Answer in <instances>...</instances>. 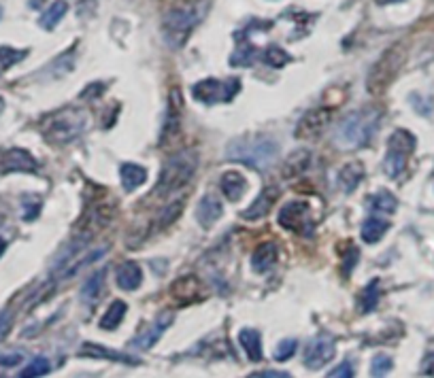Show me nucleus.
Segmentation results:
<instances>
[{
    "mask_svg": "<svg viewBox=\"0 0 434 378\" xmlns=\"http://www.w3.org/2000/svg\"><path fill=\"white\" fill-rule=\"evenodd\" d=\"M115 279H117L119 289H124V291H135V289H139L141 283H143V270H141V266L135 264V261H126V264H122V266L117 268Z\"/></svg>",
    "mask_w": 434,
    "mask_h": 378,
    "instance_id": "15",
    "label": "nucleus"
},
{
    "mask_svg": "<svg viewBox=\"0 0 434 378\" xmlns=\"http://www.w3.org/2000/svg\"><path fill=\"white\" fill-rule=\"evenodd\" d=\"M277 198H279V189L277 187H269V189H264L253 202H251V206L249 209H245L243 213H241V217L243 219H247V221H256V219H262L264 215H269V211L273 209V204L277 202Z\"/></svg>",
    "mask_w": 434,
    "mask_h": 378,
    "instance_id": "13",
    "label": "nucleus"
},
{
    "mask_svg": "<svg viewBox=\"0 0 434 378\" xmlns=\"http://www.w3.org/2000/svg\"><path fill=\"white\" fill-rule=\"evenodd\" d=\"M332 113L328 109H313L309 113H305V117L298 121V130L296 136L298 139H311V136L322 134V130L330 123Z\"/></svg>",
    "mask_w": 434,
    "mask_h": 378,
    "instance_id": "11",
    "label": "nucleus"
},
{
    "mask_svg": "<svg viewBox=\"0 0 434 378\" xmlns=\"http://www.w3.org/2000/svg\"><path fill=\"white\" fill-rule=\"evenodd\" d=\"M396 206H398V202H396V198H394L390 191H379V194H375V196L371 198V209L377 211V213H387V215H392V213L396 211Z\"/></svg>",
    "mask_w": 434,
    "mask_h": 378,
    "instance_id": "30",
    "label": "nucleus"
},
{
    "mask_svg": "<svg viewBox=\"0 0 434 378\" xmlns=\"http://www.w3.org/2000/svg\"><path fill=\"white\" fill-rule=\"evenodd\" d=\"M358 257H360V251L356 247H347V251L343 253V274L345 277L351 272V268H356Z\"/></svg>",
    "mask_w": 434,
    "mask_h": 378,
    "instance_id": "37",
    "label": "nucleus"
},
{
    "mask_svg": "<svg viewBox=\"0 0 434 378\" xmlns=\"http://www.w3.org/2000/svg\"><path fill=\"white\" fill-rule=\"evenodd\" d=\"M119 177H122V185L126 191H135L147 181V170L139 164H122Z\"/></svg>",
    "mask_w": 434,
    "mask_h": 378,
    "instance_id": "20",
    "label": "nucleus"
},
{
    "mask_svg": "<svg viewBox=\"0 0 434 378\" xmlns=\"http://www.w3.org/2000/svg\"><path fill=\"white\" fill-rule=\"evenodd\" d=\"M364 179V166L360 162H349L341 168V173H339V183L343 187L345 194H351L360 181Z\"/></svg>",
    "mask_w": 434,
    "mask_h": 378,
    "instance_id": "21",
    "label": "nucleus"
},
{
    "mask_svg": "<svg viewBox=\"0 0 434 378\" xmlns=\"http://www.w3.org/2000/svg\"><path fill=\"white\" fill-rule=\"evenodd\" d=\"M309 162H311V155L309 151H296L287 157L285 166H283V177H298L303 175L305 170L309 168Z\"/></svg>",
    "mask_w": 434,
    "mask_h": 378,
    "instance_id": "26",
    "label": "nucleus"
},
{
    "mask_svg": "<svg viewBox=\"0 0 434 378\" xmlns=\"http://www.w3.org/2000/svg\"><path fill=\"white\" fill-rule=\"evenodd\" d=\"M49 370H51V366H49V361L45 359V357H37V359H32L22 372H19V376L22 378H35V376H45V374H49Z\"/></svg>",
    "mask_w": 434,
    "mask_h": 378,
    "instance_id": "31",
    "label": "nucleus"
},
{
    "mask_svg": "<svg viewBox=\"0 0 434 378\" xmlns=\"http://www.w3.org/2000/svg\"><path fill=\"white\" fill-rule=\"evenodd\" d=\"M83 128H85V115L81 111H62L47 119L43 134L51 145H64L77 139L83 132Z\"/></svg>",
    "mask_w": 434,
    "mask_h": 378,
    "instance_id": "4",
    "label": "nucleus"
},
{
    "mask_svg": "<svg viewBox=\"0 0 434 378\" xmlns=\"http://www.w3.org/2000/svg\"><path fill=\"white\" fill-rule=\"evenodd\" d=\"M381 113L377 109H360L347 115L335 130V143L341 149H360L366 147L379 128Z\"/></svg>",
    "mask_w": 434,
    "mask_h": 378,
    "instance_id": "2",
    "label": "nucleus"
},
{
    "mask_svg": "<svg viewBox=\"0 0 434 378\" xmlns=\"http://www.w3.org/2000/svg\"><path fill=\"white\" fill-rule=\"evenodd\" d=\"M396 3H403V0H377V5H396Z\"/></svg>",
    "mask_w": 434,
    "mask_h": 378,
    "instance_id": "42",
    "label": "nucleus"
},
{
    "mask_svg": "<svg viewBox=\"0 0 434 378\" xmlns=\"http://www.w3.org/2000/svg\"><path fill=\"white\" fill-rule=\"evenodd\" d=\"M24 355L22 353H7L0 355V368H15L17 363H22Z\"/></svg>",
    "mask_w": 434,
    "mask_h": 378,
    "instance_id": "39",
    "label": "nucleus"
},
{
    "mask_svg": "<svg viewBox=\"0 0 434 378\" xmlns=\"http://www.w3.org/2000/svg\"><path fill=\"white\" fill-rule=\"evenodd\" d=\"M26 49H13L9 45L5 47H0V62H3V66H13L17 62H22L26 58Z\"/></svg>",
    "mask_w": 434,
    "mask_h": 378,
    "instance_id": "34",
    "label": "nucleus"
},
{
    "mask_svg": "<svg viewBox=\"0 0 434 378\" xmlns=\"http://www.w3.org/2000/svg\"><path fill=\"white\" fill-rule=\"evenodd\" d=\"M126 311H128L126 302L115 300V302L107 308V313L103 315V319H100V327H103V329H115V327H119V323H122L124 317H126Z\"/></svg>",
    "mask_w": 434,
    "mask_h": 378,
    "instance_id": "25",
    "label": "nucleus"
},
{
    "mask_svg": "<svg viewBox=\"0 0 434 378\" xmlns=\"http://www.w3.org/2000/svg\"><path fill=\"white\" fill-rule=\"evenodd\" d=\"M224 213V206L217 198L213 196H205L203 200L198 202V209H196V215H198V221L200 225L205 227H211Z\"/></svg>",
    "mask_w": 434,
    "mask_h": 378,
    "instance_id": "18",
    "label": "nucleus"
},
{
    "mask_svg": "<svg viewBox=\"0 0 434 378\" xmlns=\"http://www.w3.org/2000/svg\"><path fill=\"white\" fill-rule=\"evenodd\" d=\"M415 149V136L407 130H396L387 141V153L383 160V170L390 179H398L407 168V160Z\"/></svg>",
    "mask_w": 434,
    "mask_h": 378,
    "instance_id": "5",
    "label": "nucleus"
},
{
    "mask_svg": "<svg viewBox=\"0 0 434 378\" xmlns=\"http://www.w3.org/2000/svg\"><path fill=\"white\" fill-rule=\"evenodd\" d=\"M11 321H13V317H11V313H9V311H0V340H3V338L9 334V329H11Z\"/></svg>",
    "mask_w": 434,
    "mask_h": 378,
    "instance_id": "40",
    "label": "nucleus"
},
{
    "mask_svg": "<svg viewBox=\"0 0 434 378\" xmlns=\"http://www.w3.org/2000/svg\"><path fill=\"white\" fill-rule=\"evenodd\" d=\"M219 189L222 194L232 200V202H237L243 198V194L247 191V181L241 173H235V170H230V173H224L222 179H219Z\"/></svg>",
    "mask_w": 434,
    "mask_h": 378,
    "instance_id": "16",
    "label": "nucleus"
},
{
    "mask_svg": "<svg viewBox=\"0 0 434 378\" xmlns=\"http://www.w3.org/2000/svg\"><path fill=\"white\" fill-rule=\"evenodd\" d=\"M241 89V79H203L192 87V94L196 100L205 102V105H215V102H230Z\"/></svg>",
    "mask_w": 434,
    "mask_h": 378,
    "instance_id": "7",
    "label": "nucleus"
},
{
    "mask_svg": "<svg viewBox=\"0 0 434 378\" xmlns=\"http://www.w3.org/2000/svg\"><path fill=\"white\" fill-rule=\"evenodd\" d=\"M0 17H3V9H0Z\"/></svg>",
    "mask_w": 434,
    "mask_h": 378,
    "instance_id": "44",
    "label": "nucleus"
},
{
    "mask_svg": "<svg viewBox=\"0 0 434 378\" xmlns=\"http://www.w3.org/2000/svg\"><path fill=\"white\" fill-rule=\"evenodd\" d=\"M258 49L249 43H241L239 49L230 55V66H251L258 60Z\"/></svg>",
    "mask_w": 434,
    "mask_h": 378,
    "instance_id": "29",
    "label": "nucleus"
},
{
    "mask_svg": "<svg viewBox=\"0 0 434 378\" xmlns=\"http://www.w3.org/2000/svg\"><path fill=\"white\" fill-rule=\"evenodd\" d=\"M81 355L83 357H100V359H109V361H119V363H128V366H139L141 363V359H137V357L107 349L103 345H94V342H85V345L81 347Z\"/></svg>",
    "mask_w": 434,
    "mask_h": 378,
    "instance_id": "14",
    "label": "nucleus"
},
{
    "mask_svg": "<svg viewBox=\"0 0 434 378\" xmlns=\"http://www.w3.org/2000/svg\"><path fill=\"white\" fill-rule=\"evenodd\" d=\"M171 295L179 302H196L200 298V281L194 277V274L177 279L171 287Z\"/></svg>",
    "mask_w": 434,
    "mask_h": 378,
    "instance_id": "19",
    "label": "nucleus"
},
{
    "mask_svg": "<svg viewBox=\"0 0 434 378\" xmlns=\"http://www.w3.org/2000/svg\"><path fill=\"white\" fill-rule=\"evenodd\" d=\"M196 166H198V155L190 149H183L171 155L160 173L156 196H171L179 187H183L196 173Z\"/></svg>",
    "mask_w": 434,
    "mask_h": 378,
    "instance_id": "3",
    "label": "nucleus"
},
{
    "mask_svg": "<svg viewBox=\"0 0 434 378\" xmlns=\"http://www.w3.org/2000/svg\"><path fill=\"white\" fill-rule=\"evenodd\" d=\"M196 24V13L190 9H175L164 17V39L173 49L181 47Z\"/></svg>",
    "mask_w": 434,
    "mask_h": 378,
    "instance_id": "8",
    "label": "nucleus"
},
{
    "mask_svg": "<svg viewBox=\"0 0 434 378\" xmlns=\"http://www.w3.org/2000/svg\"><path fill=\"white\" fill-rule=\"evenodd\" d=\"M279 155V145L273 136L269 134H245L235 139L228 149H226V157L235 160L239 164L251 166L256 170H264L277 162Z\"/></svg>",
    "mask_w": 434,
    "mask_h": 378,
    "instance_id": "1",
    "label": "nucleus"
},
{
    "mask_svg": "<svg viewBox=\"0 0 434 378\" xmlns=\"http://www.w3.org/2000/svg\"><path fill=\"white\" fill-rule=\"evenodd\" d=\"M239 342H241V347L245 349L247 357L251 361H260L262 359V336L256 329H241Z\"/></svg>",
    "mask_w": 434,
    "mask_h": 378,
    "instance_id": "24",
    "label": "nucleus"
},
{
    "mask_svg": "<svg viewBox=\"0 0 434 378\" xmlns=\"http://www.w3.org/2000/svg\"><path fill=\"white\" fill-rule=\"evenodd\" d=\"M66 11H69V5H66L64 0H56V3L39 17V26L45 30H53L58 26V22L66 15Z\"/></svg>",
    "mask_w": 434,
    "mask_h": 378,
    "instance_id": "28",
    "label": "nucleus"
},
{
    "mask_svg": "<svg viewBox=\"0 0 434 378\" xmlns=\"http://www.w3.org/2000/svg\"><path fill=\"white\" fill-rule=\"evenodd\" d=\"M353 368H351V363L349 361H343L341 366H337V370H332L328 376L330 378H353Z\"/></svg>",
    "mask_w": 434,
    "mask_h": 378,
    "instance_id": "38",
    "label": "nucleus"
},
{
    "mask_svg": "<svg viewBox=\"0 0 434 378\" xmlns=\"http://www.w3.org/2000/svg\"><path fill=\"white\" fill-rule=\"evenodd\" d=\"M251 376H258V378H287L290 374H287V372H275V370H266V372H253Z\"/></svg>",
    "mask_w": 434,
    "mask_h": 378,
    "instance_id": "41",
    "label": "nucleus"
},
{
    "mask_svg": "<svg viewBox=\"0 0 434 378\" xmlns=\"http://www.w3.org/2000/svg\"><path fill=\"white\" fill-rule=\"evenodd\" d=\"M392 359L387 357V355H375V359H373V366H371V374L373 376H383V374H387L390 370H392Z\"/></svg>",
    "mask_w": 434,
    "mask_h": 378,
    "instance_id": "36",
    "label": "nucleus"
},
{
    "mask_svg": "<svg viewBox=\"0 0 434 378\" xmlns=\"http://www.w3.org/2000/svg\"><path fill=\"white\" fill-rule=\"evenodd\" d=\"M390 230V223L385 219H379V217H369L364 223H362V230H360V236L364 243L369 245H375L379 240L385 236V232Z\"/></svg>",
    "mask_w": 434,
    "mask_h": 378,
    "instance_id": "22",
    "label": "nucleus"
},
{
    "mask_svg": "<svg viewBox=\"0 0 434 378\" xmlns=\"http://www.w3.org/2000/svg\"><path fill=\"white\" fill-rule=\"evenodd\" d=\"M277 221L287 232H294V234H300V236H303V234L305 236H313V232H315V219L311 215L309 204L303 202V200L287 202L283 209L279 211Z\"/></svg>",
    "mask_w": 434,
    "mask_h": 378,
    "instance_id": "6",
    "label": "nucleus"
},
{
    "mask_svg": "<svg viewBox=\"0 0 434 378\" xmlns=\"http://www.w3.org/2000/svg\"><path fill=\"white\" fill-rule=\"evenodd\" d=\"M105 274L107 270L100 268L96 272H92L90 277L85 279V283L81 285V300L87 302V304H94L100 295V291H103V285H105Z\"/></svg>",
    "mask_w": 434,
    "mask_h": 378,
    "instance_id": "23",
    "label": "nucleus"
},
{
    "mask_svg": "<svg viewBox=\"0 0 434 378\" xmlns=\"http://www.w3.org/2000/svg\"><path fill=\"white\" fill-rule=\"evenodd\" d=\"M37 170H39L37 160L32 157L26 149L13 147V149L5 151L3 157H0V173L3 175H7V173H37Z\"/></svg>",
    "mask_w": 434,
    "mask_h": 378,
    "instance_id": "9",
    "label": "nucleus"
},
{
    "mask_svg": "<svg viewBox=\"0 0 434 378\" xmlns=\"http://www.w3.org/2000/svg\"><path fill=\"white\" fill-rule=\"evenodd\" d=\"M358 304H360V311H362V313H371V311H375L377 304H379V281H377V279H373L369 285H366V287L362 289V293H360V298H358Z\"/></svg>",
    "mask_w": 434,
    "mask_h": 378,
    "instance_id": "27",
    "label": "nucleus"
},
{
    "mask_svg": "<svg viewBox=\"0 0 434 378\" xmlns=\"http://www.w3.org/2000/svg\"><path fill=\"white\" fill-rule=\"evenodd\" d=\"M171 323H173V315H171V313H162V315L158 317L156 325H153L151 329H145L141 336H137L135 340L130 342V347H132V349H139V351L151 349V347L156 345V342L162 338V334L171 327Z\"/></svg>",
    "mask_w": 434,
    "mask_h": 378,
    "instance_id": "12",
    "label": "nucleus"
},
{
    "mask_svg": "<svg viewBox=\"0 0 434 378\" xmlns=\"http://www.w3.org/2000/svg\"><path fill=\"white\" fill-rule=\"evenodd\" d=\"M5 249H7V243H5V240H3V238H0V257H3V255H5Z\"/></svg>",
    "mask_w": 434,
    "mask_h": 378,
    "instance_id": "43",
    "label": "nucleus"
},
{
    "mask_svg": "<svg viewBox=\"0 0 434 378\" xmlns=\"http://www.w3.org/2000/svg\"><path fill=\"white\" fill-rule=\"evenodd\" d=\"M264 60H266V64H271L273 68H281V66H285L292 60V55L285 49H281L279 45H271L269 49L264 51Z\"/></svg>",
    "mask_w": 434,
    "mask_h": 378,
    "instance_id": "32",
    "label": "nucleus"
},
{
    "mask_svg": "<svg viewBox=\"0 0 434 378\" xmlns=\"http://www.w3.org/2000/svg\"><path fill=\"white\" fill-rule=\"evenodd\" d=\"M296 349H298V342H296L294 338H285V340L279 342V347H277V351H275V359L283 363V361H287V359L294 357Z\"/></svg>",
    "mask_w": 434,
    "mask_h": 378,
    "instance_id": "33",
    "label": "nucleus"
},
{
    "mask_svg": "<svg viewBox=\"0 0 434 378\" xmlns=\"http://www.w3.org/2000/svg\"><path fill=\"white\" fill-rule=\"evenodd\" d=\"M181 209H183V202H175L173 206H169V209H166L160 217V227H169L173 221H177Z\"/></svg>",
    "mask_w": 434,
    "mask_h": 378,
    "instance_id": "35",
    "label": "nucleus"
},
{
    "mask_svg": "<svg viewBox=\"0 0 434 378\" xmlns=\"http://www.w3.org/2000/svg\"><path fill=\"white\" fill-rule=\"evenodd\" d=\"M277 257H279L277 245H273V243H262L253 251V255H251V268H253V272H258V274L269 272L275 266Z\"/></svg>",
    "mask_w": 434,
    "mask_h": 378,
    "instance_id": "17",
    "label": "nucleus"
},
{
    "mask_svg": "<svg viewBox=\"0 0 434 378\" xmlns=\"http://www.w3.org/2000/svg\"><path fill=\"white\" fill-rule=\"evenodd\" d=\"M335 340L330 336H319L315 338L305 351V366L309 370H319L324 368L332 357H335Z\"/></svg>",
    "mask_w": 434,
    "mask_h": 378,
    "instance_id": "10",
    "label": "nucleus"
}]
</instances>
